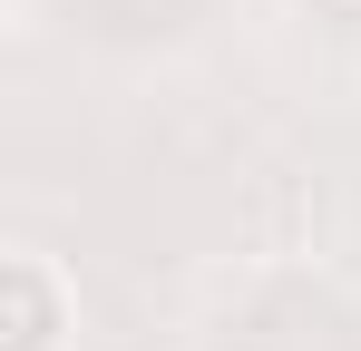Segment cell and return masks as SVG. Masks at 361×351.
Returning <instances> with one entry per match:
<instances>
[{
    "instance_id": "cell-1",
    "label": "cell",
    "mask_w": 361,
    "mask_h": 351,
    "mask_svg": "<svg viewBox=\"0 0 361 351\" xmlns=\"http://www.w3.org/2000/svg\"><path fill=\"white\" fill-rule=\"evenodd\" d=\"M78 342V283L59 254L10 244L0 254V351H68Z\"/></svg>"
}]
</instances>
